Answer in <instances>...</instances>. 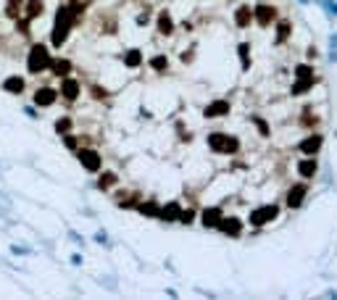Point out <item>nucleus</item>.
Listing matches in <instances>:
<instances>
[{"mask_svg": "<svg viewBox=\"0 0 337 300\" xmlns=\"http://www.w3.org/2000/svg\"><path fill=\"white\" fill-rule=\"evenodd\" d=\"M171 16H168V13H161V18H158V29H161V34H168V32H171Z\"/></svg>", "mask_w": 337, "mask_h": 300, "instance_id": "nucleus-20", "label": "nucleus"}, {"mask_svg": "<svg viewBox=\"0 0 337 300\" xmlns=\"http://www.w3.org/2000/svg\"><path fill=\"white\" fill-rule=\"evenodd\" d=\"M208 145H211V150H219V153H235L240 148L235 137H224V135H211Z\"/></svg>", "mask_w": 337, "mask_h": 300, "instance_id": "nucleus-3", "label": "nucleus"}, {"mask_svg": "<svg viewBox=\"0 0 337 300\" xmlns=\"http://www.w3.org/2000/svg\"><path fill=\"white\" fill-rule=\"evenodd\" d=\"M256 18H258V24H264V26H266V24L271 21V18H274V8H269L266 3H264V5H258V8H256Z\"/></svg>", "mask_w": 337, "mask_h": 300, "instance_id": "nucleus-14", "label": "nucleus"}, {"mask_svg": "<svg viewBox=\"0 0 337 300\" xmlns=\"http://www.w3.org/2000/svg\"><path fill=\"white\" fill-rule=\"evenodd\" d=\"M303 198H306V184H295L287 192V205L290 208H298V205H303Z\"/></svg>", "mask_w": 337, "mask_h": 300, "instance_id": "nucleus-8", "label": "nucleus"}, {"mask_svg": "<svg viewBox=\"0 0 337 300\" xmlns=\"http://www.w3.org/2000/svg\"><path fill=\"white\" fill-rule=\"evenodd\" d=\"M319 148H322V137H319V135H314V137H306V140H303V145H301V150H303L306 155H314V153H316V150H319Z\"/></svg>", "mask_w": 337, "mask_h": 300, "instance_id": "nucleus-11", "label": "nucleus"}, {"mask_svg": "<svg viewBox=\"0 0 337 300\" xmlns=\"http://www.w3.org/2000/svg\"><path fill=\"white\" fill-rule=\"evenodd\" d=\"M55 98H58V92L50 90V87H42V90L34 92V103H37V106H53Z\"/></svg>", "mask_w": 337, "mask_h": 300, "instance_id": "nucleus-7", "label": "nucleus"}, {"mask_svg": "<svg viewBox=\"0 0 337 300\" xmlns=\"http://www.w3.org/2000/svg\"><path fill=\"white\" fill-rule=\"evenodd\" d=\"M61 95L66 98V100H77V98H79V82L71 79V77H63V82H61Z\"/></svg>", "mask_w": 337, "mask_h": 300, "instance_id": "nucleus-6", "label": "nucleus"}, {"mask_svg": "<svg viewBox=\"0 0 337 300\" xmlns=\"http://www.w3.org/2000/svg\"><path fill=\"white\" fill-rule=\"evenodd\" d=\"M224 114H229V103L227 100H216V103H211V106L205 108V119H216V116H224Z\"/></svg>", "mask_w": 337, "mask_h": 300, "instance_id": "nucleus-9", "label": "nucleus"}, {"mask_svg": "<svg viewBox=\"0 0 337 300\" xmlns=\"http://www.w3.org/2000/svg\"><path fill=\"white\" fill-rule=\"evenodd\" d=\"M298 171H301V176H314L316 174V161L308 158V161H303L301 166H298Z\"/></svg>", "mask_w": 337, "mask_h": 300, "instance_id": "nucleus-18", "label": "nucleus"}, {"mask_svg": "<svg viewBox=\"0 0 337 300\" xmlns=\"http://www.w3.org/2000/svg\"><path fill=\"white\" fill-rule=\"evenodd\" d=\"M114 182H116V174H114V171H106V174L100 176V182H98V184H100V190H108V187L114 184Z\"/></svg>", "mask_w": 337, "mask_h": 300, "instance_id": "nucleus-21", "label": "nucleus"}, {"mask_svg": "<svg viewBox=\"0 0 337 300\" xmlns=\"http://www.w3.org/2000/svg\"><path fill=\"white\" fill-rule=\"evenodd\" d=\"M42 0H29V5H26V16H29V18H37V16H40L42 13Z\"/></svg>", "mask_w": 337, "mask_h": 300, "instance_id": "nucleus-17", "label": "nucleus"}, {"mask_svg": "<svg viewBox=\"0 0 337 300\" xmlns=\"http://www.w3.org/2000/svg\"><path fill=\"white\" fill-rule=\"evenodd\" d=\"M151 66H153L156 71H164V69L168 66V63H166V55H158V58H153V61H151Z\"/></svg>", "mask_w": 337, "mask_h": 300, "instance_id": "nucleus-28", "label": "nucleus"}, {"mask_svg": "<svg viewBox=\"0 0 337 300\" xmlns=\"http://www.w3.org/2000/svg\"><path fill=\"white\" fill-rule=\"evenodd\" d=\"M240 58H242V69H248V45H240Z\"/></svg>", "mask_w": 337, "mask_h": 300, "instance_id": "nucleus-30", "label": "nucleus"}, {"mask_svg": "<svg viewBox=\"0 0 337 300\" xmlns=\"http://www.w3.org/2000/svg\"><path fill=\"white\" fill-rule=\"evenodd\" d=\"M79 161H82V166L87 168V171H98L100 168V155L95 153V150H79Z\"/></svg>", "mask_w": 337, "mask_h": 300, "instance_id": "nucleus-5", "label": "nucleus"}, {"mask_svg": "<svg viewBox=\"0 0 337 300\" xmlns=\"http://www.w3.org/2000/svg\"><path fill=\"white\" fill-rule=\"evenodd\" d=\"M140 213H145V216H158V205L156 203H145V205H140Z\"/></svg>", "mask_w": 337, "mask_h": 300, "instance_id": "nucleus-26", "label": "nucleus"}, {"mask_svg": "<svg viewBox=\"0 0 337 300\" xmlns=\"http://www.w3.org/2000/svg\"><path fill=\"white\" fill-rule=\"evenodd\" d=\"M216 227H219L224 234H232V237H235V234H240V221H237V219H221Z\"/></svg>", "mask_w": 337, "mask_h": 300, "instance_id": "nucleus-12", "label": "nucleus"}, {"mask_svg": "<svg viewBox=\"0 0 337 300\" xmlns=\"http://www.w3.org/2000/svg\"><path fill=\"white\" fill-rule=\"evenodd\" d=\"M158 216H161V219H166V221H174L176 216H179V203H168L166 208H161V211H158Z\"/></svg>", "mask_w": 337, "mask_h": 300, "instance_id": "nucleus-15", "label": "nucleus"}, {"mask_svg": "<svg viewBox=\"0 0 337 300\" xmlns=\"http://www.w3.org/2000/svg\"><path fill=\"white\" fill-rule=\"evenodd\" d=\"M66 145H69V148H77V137H71V135H66Z\"/></svg>", "mask_w": 337, "mask_h": 300, "instance_id": "nucleus-33", "label": "nucleus"}, {"mask_svg": "<svg viewBox=\"0 0 337 300\" xmlns=\"http://www.w3.org/2000/svg\"><path fill=\"white\" fill-rule=\"evenodd\" d=\"M287 34H290V21H279V26H277V40H279V42L287 40Z\"/></svg>", "mask_w": 337, "mask_h": 300, "instance_id": "nucleus-24", "label": "nucleus"}, {"mask_svg": "<svg viewBox=\"0 0 337 300\" xmlns=\"http://www.w3.org/2000/svg\"><path fill=\"white\" fill-rule=\"evenodd\" d=\"M295 74H298V79H311L314 77V69L306 66V63H301V66L295 69Z\"/></svg>", "mask_w": 337, "mask_h": 300, "instance_id": "nucleus-22", "label": "nucleus"}, {"mask_svg": "<svg viewBox=\"0 0 337 300\" xmlns=\"http://www.w3.org/2000/svg\"><path fill=\"white\" fill-rule=\"evenodd\" d=\"M48 69H53L55 77H66V74L71 71V63H69L66 58H55V61H50V66H48Z\"/></svg>", "mask_w": 337, "mask_h": 300, "instance_id": "nucleus-10", "label": "nucleus"}, {"mask_svg": "<svg viewBox=\"0 0 337 300\" xmlns=\"http://www.w3.org/2000/svg\"><path fill=\"white\" fill-rule=\"evenodd\" d=\"M124 63H127V66H140V63H143V53H140V50H129L127 53V58H124Z\"/></svg>", "mask_w": 337, "mask_h": 300, "instance_id": "nucleus-19", "label": "nucleus"}, {"mask_svg": "<svg viewBox=\"0 0 337 300\" xmlns=\"http://www.w3.org/2000/svg\"><path fill=\"white\" fill-rule=\"evenodd\" d=\"M311 84H314V77H311V79H301V82H298L295 87H293V95H301V92H306L308 87H311Z\"/></svg>", "mask_w": 337, "mask_h": 300, "instance_id": "nucleus-23", "label": "nucleus"}, {"mask_svg": "<svg viewBox=\"0 0 337 300\" xmlns=\"http://www.w3.org/2000/svg\"><path fill=\"white\" fill-rule=\"evenodd\" d=\"M253 121H256V127L261 129V135H269V127L264 124V121H261V119H253Z\"/></svg>", "mask_w": 337, "mask_h": 300, "instance_id": "nucleus-32", "label": "nucleus"}, {"mask_svg": "<svg viewBox=\"0 0 337 300\" xmlns=\"http://www.w3.org/2000/svg\"><path fill=\"white\" fill-rule=\"evenodd\" d=\"M74 16H77V13H71V8H66V5L58 8V16H55V24H53V34H50L53 45H63V42H66L69 29L74 24Z\"/></svg>", "mask_w": 337, "mask_h": 300, "instance_id": "nucleus-1", "label": "nucleus"}, {"mask_svg": "<svg viewBox=\"0 0 337 300\" xmlns=\"http://www.w3.org/2000/svg\"><path fill=\"white\" fill-rule=\"evenodd\" d=\"M26 66H29V71H32V74L48 69V66H50L48 48H45V45H34V48L29 50V61H26Z\"/></svg>", "mask_w": 337, "mask_h": 300, "instance_id": "nucleus-2", "label": "nucleus"}, {"mask_svg": "<svg viewBox=\"0 0 337 300\" xmlns=\"http://www.w3.org/2000/svg\"><path fill=\"white\" fill-rule=\"evenodd\" d=\"M250 8H240V11H237V24L240 26H248V21H250Z\"/></svg>", "mask_w": 337, "mask_h": 300, "instance_id": "nucleus-25", "label": "nucleus"}, {"mask_svg": "<svg viewBox=\"0 0 337 300\" xmlns=\"http://www.w3.org/2000/svg\"><path fill=\"white\" fill-rule=\"evenodd\" d=\"M319 3L327 8V13H332V16H337V3L335 0H319Z\"/></svg>", "mask_w": 337, "mask_h": 300, "instance_id": "nucleus-29", "label": "nucleus"}, {"mask_svg": "<svg viewBox=\"0 0 337 300\" xmlns=\"http://www.w3.org/2000/svg\"><path fill=\"white\" fill-rule=\"evenodd\" d=\"M69 129H71V121H69V119H58V121H55V132L66 135Z\"/></svg>", "mask_w": 337, "mask_h": 300, "instance_id": "nucleus-27", "label": "nucleus"}, {"mask_svg": "<svg viewBox=\"0 0 337 300\" xmlns=\"http://www.w3.org/2000/svg\"><path fill=\"white\" fill-rule=\"evenodd\" d=\"M176 219H179L182 224H190L192 221V211H179V216H176Z\"/></svg>", "mask_w": 337, "mask_h": 300, "instance_id": "nucleus-31", "label": "nucleus"}, {"mask_svg": "<svg viewBox=\"0 0 337 300\" xmlns=\"http://www.w3.org/2000/svg\"><path fill=\"white\" fill-rule=\"evenodd\" d=\"M219 221H221V211L219 208H205L203 211V224L205 227H216Z\"/></svg>", "mask_w": 337, "mask_h": 300, "instance_id": "nucleus-13", "label": "nucleus"}, {"mask_svg": "<svg viewBox=\"0 0 337 300\" xmlns=\"http://www.w3.org/2000/svg\"><path fill=\"white\" fill-rule=\"evenodd\" d=\"M3 87H5L8 92H16V95H18V92L24 90V79H21V77H11V79H5Z\"/></svg>", "mask_w": 337, "mask_h": 300, "instance_id": "nucleus-16", "label": "nucleus"}, {"mask_svg": "<svg viewBox=\"0 0 337 300\" xmlns=\"http://www.w3.org/2000/svg\"><path fill=\"white\" fill-rule=\"evenodd\" d=\"M274 216H277V205H264V208L250 213V224L253 227H264V224H269Z\"/></svg>", "mask_w": 337, "mask_h": 300, "instance_id": "nucleus-4", "label": "nucleus"}]
</instances>
